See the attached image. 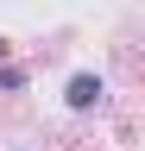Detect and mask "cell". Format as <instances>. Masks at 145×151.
<instances>
[{
	"mask_svg": "<svg viewBox=\"0 0 145 151\" xmlns=\"http://www.w3.org/2000/svg\"><path fill=\"white\" fill-rule=\"evenodd\" d=\"M0 50H6V44H0Z\"/></svg>",
	"mask_w": 145,
	"mask_h": 151,
	"instance_id": "cell-2",
	"label": "cell"
},
{
	"mask_svg": "<svg viewBox=\"0 0 145 151\" xmlns=\"http://www.w3.org/2000/svg\"><path fill=\"white\" fill-rule=\"evenodd\" d=\"M101 94H107V82H101V76H69V107H76V113H88Z\"/></svg>",
	"mask_w": 145,
	"mask_h": 151,
	"instance_id": "cell-1",
	"label": "cell"
}]
</instances>
